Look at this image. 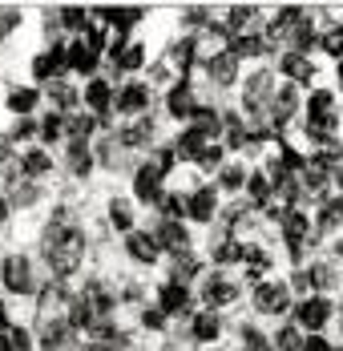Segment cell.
I'll return each instance as SVG.
<instances>
[{
	"label": "cell",
	"mask_w": 343,
	"mask_h": 351,
	"mask_svg": "<svg viewBox=\"0 0 343 351\" xmlns=\"http://www.w3.org/2000/svg\"><path fill=\"white\" fill-rule=\"evenodd\" d=\"M40 287H45V271H40V258L33 254V246L0 243V295H8L21 307V315H29Z\"/></svg>",
	"instance_id": "cell-1"
},
{
	"label": "cell",
	"mask_w": 343,
	"mask_h": 351,
	"mask_svg": "<svg viewBox=\"0 0 343 351\" xmlns=\"http://www.w3.org/2000/svg\"><path fill=\"white\" fill-rule=\"evenodd\" d=\"M40 109H45L40 85L25 81L21 73H4V81H0V117L4 121H21V117H36Z\"/></svg>",
	"instance_id": "cell-2"
},
{
	"label": "cell",
	"mask_w": 343,
	"mask_h": 351,
	"mask_svg": "<svg viewBox=\"0 0 343 351\" xmlns=\"http://www.w3.org/2000/svg\"><path fill=\"white\" fill-rule=\"evenodd\" d=\"M291 307H295V291H291L287 279L271 275V279L250 282V311H255V319L283 323V319L291 315Z\"/></svg>",
	"instance_id": "cell-3"
},
{
	"label": "cell",
	"mask_w": 343,
	"mask_h": 351,
	"mask_svg": "<svg viewBox=\"0 0 343 351\" xmlns=\"http://www.w3.org/2000/svg\"><path fill=\"white\" fill-rule=\"evenodd\" d=\"M242 287H246V282L235 279L230 271H214V267H210L202 279L194 282V299L202 303L206 311H218V315H222L226 307H235L242 299Z\"/></svg>",
	"instance_id": "cell-4"
},
{
	"label": "cell",
	"mask_w": 343,
	"mask_h": 351,
	"mask_svg": "<svg viewBox=\"0 0 343 351\" xmlns=\"http://www.w3.org/2000/svg\"><path fill=\"white\" fill-rule=\"evenodd\" d=\"M154 106H158V89L145 77H126L113 93V117L117 121H137V117L154 113Z\"/></svg>",
	"instance_id": "cell-5"
},
{
	"label": "cell",
	"mask_w": 343,
	"mask_h": 351,
	"mask_svg": "<svg viewBox=\"0 0 343 351\" xmlns=\"http://www.w3.org/2000/svg\"><path fill=\"white\" fill-rule=\"evenodd\" d=\"M340 319V307H335V299L331 295H303V299H295V307H291V323L303 331V335H327V327Z\"/></svg>",
	"instance_id": "cell-6"
},
{
	"label": "cell",
	"mask_w": 343,
	"mask_h": 351,
	"mask_svg": "<svg viewBox=\"0 0 343 351\" xmlns=\"http://www.w3.org/2000/svg\"><path fill=\"white\" fill-rule=\"evenodd\" d=\"M166 190H170V178L162 174L150 158H137V166L130 170V198L137 206H145V210H158Z\"/></svg>",
	"instance_id": "cell-7"
},
{
	"label": "cell",
	"mask_w": 343,
	"mask_h": 351,
	"mask_svg": "<svg viewBox=\"0 0 343 351\" xmlns=\"http://www.w3.org/2000/svg\"><path fill=\"white\" fill-rule=\"evenodd\" d=\"M57 162H61V178L69 186H89L97 178V154H93V141H69L57 149Z\"/></svg>",
	"instance_id": "cell-8"
},
{
	"label": "cell",
	"mask_w": 343,
	"mask_h": 351,
	"mask_svg": "<svg viewBox=\"0 0 343 351\" xmlns=\"http://www.w3.org/2000/svg\"><path fill=\"white\" fill-rule=\"evenodd\" d=\"M150 303L166 319H190L194 315V287L174 282V279H158L154 291H150Z\"/></svg>",
	"instance_id": "cell-9"
},
{
	"label": "cell",
	"mask_w": 343,
	"mask_h": 351,
	"mask_svg": "<svg viewBox=\"0 0 343 351\" xmlns=\"http://www.w3.org/2000/svg\"><path fill=\"white\" fill-rule=\"evenodd\" d=\"M222 214V194L214 190V182H194L186 190V222L190 226H214Z\"/></svg>",
	"instance_id": "cell-10"
},
{
	"label": "cell",
	"mask_w": 343,
	"mask_h": 351,
	"mask_svg": "<svg viewBox=\"0 0 343 351\" xmlns=\"http://www.w3.org/2000/svg\"><path fill=\"white\" fill-rule=\"evenodd\" d=\"M121 258H126L130 267H137V271H154V267L166 263L162 246L154 243V234H150V226H137V230H130V234L121 239Z\"/></svg>",
	"instance_id": "cell-11"
},
{
	"label": "cell",
	"mask_w": 343,
	"mask_h": 351,
	"mask_svg": "<svg viewBox=\"0 0 343 351\" xmlns=\"http://www.w3.org/2000/svg\"><path fill=\"white\" fill-rule=\"evenodd\" d=\"M182 335H186V343H190V348H218V343L226 339V319L218 315V311L194 307V315L186 319Z\"/></svg>",
	"instance_id": "cell-12"
},
{
	"label": "cell",
	"mask_w": 343,
	"mask_h": 351,
	"mask_svg": "<svg viewBox=\"0 0 343 351\" xmlns=\"http://www.w3.org/2000/svg\"><path fill=\"white\" fill-rule=\"evenodd\" d=\"M12 170H16L21 178H29V182H49V186H53V182L61 178V162H57L53 149H45V145H29V149L16 154Z\"/></svg>",
	"instance_id": "cell-13"
},
{
	"label": "cell",
	"mask_w": 343,
	"mask_h": 351,
	"mask_svg": "<svg viewBox=\"0 0 343 351\" xmlns=\"http://www.w3.org/2000/svg\"><path fill=\"white\" fill-rule=\"evenodd\" d=\"M113 93H117V85L109 81V77H89V81H81V109L85 113H93L97 121H105L109 130H113Z\"/></svg>",
	"instance_id": "cell-14"
},
{
	"label": "cell",
	"mask_w": 343,
	"mask_h": 351,
	"mask_svg": "<svg viewBox=\"0 0 343 351\" xmlns=\"http://www.w3.org/2000/svg\"><path fill=\"white\" fill-rule=\"evenodd\" d=\"M198 89H194V77H182V81H174L170 89L162 93V113L178 121V125H190V117H194V109H198Z\"/></svg>",
	"instance_id": "cell-15"
},
{
	"label": "cell",
	"mask_w": 343,
	"mask_h": 351,
	"mask_svg": "<svg viewBox=\"0 0 343 351\" xmlns=\"http://www.w3.org/2000/svg\"><path fill=\"white\" fill-rule=\"evenodd\" d=\"M150 234H154V243L162 246V254H166V258H170V254H186V250H194V226H190V222L154 218Z\"/></svg>",
	"instance_id": "cell-16"
},
{
	"label": "cell",
	"mask_w": 343,
	"mask_h": 351,
	"mask_svg": "<svg viewBox=\"0 0 343 351\" xmlns=\"http://www.w3.org/2000/svg\"><path fill=\"white\" fill-rule=\"evenodd\" d=\"M102 222L109 234L126 239L130 230H137V202L130 194H109L105 198V210H102Z\"/></svg>",
	"instance_id": "cell-17"
},
{
	"label": "cell",
	"mask_w": 343,
	"mask_h": 351,
	"mask_svg": "<svg viewBox=\"0 0 343 351\" xmlns=\"http://www.w3.org/2000/svg\"><path fill=\"white\" fill-rule=\"evenodd\" d=\"M202 69H206V77H210V85H214V89H235V85H242V61H235L226 49L206 53Z\"/></svg>",
	"instance_id": "cell-18"
},
{
	"label": "cell",
	"mask_w": 343,
	"mask_h": 351,
	"mask_svg": "<svg viewBox=\"0 0 343 351\" xmlns=\"http://www.w3.org/2000/svg\"><path fill=\"white\" fill-rule=\"evenodd\" d=\"M40 93H45V109H57V113H65V117H73V113L81 109V81H73V77L49 81Z\"/></svg>",
	"instance_id": "cell-19"
},
{
	"label": "cell",
	"mask_w": 343,
	"mask_h": 351,
	"mask_svg": "<svg viewBox=\"0 0 343 351\" xmlns=\"http://www.w3.org/2000/svg\"><path fill=\"white\" fill-rule=\"evenodd\" d=\"M335 113H340V93H335V89L315 85V89L303 93V121L319 125V121H327V117H335Z\"/></svg>",
	"instance_id": "cell-20"
},
{
	"label": "cell",
	"mask_w": 343,
	"mask_h": 351,
	"mask_svg": "<svg viewBox=\"0 0 343 351\" xmlns=\"http://www.w3.org/2000/svg\"><path fill=\"white\" fill-rule=\"evenodd\" d=\"M36 351H73L81 343V335L69 331L65 319H53V323H36Z\"/></svg>",
	"instance_id": "cell-21"
},
{
	"label": "cell",
	"mask_w": 343,
	"mask_h": 351,
	"mask_svg": "<svg viewBox=\"0 0 343 351\" xmlns=\"http://www.w3.org/2000/svg\"><path fill=\"white\" fill-rule=\"evenodd\" d=\"M36 145L53 149V154L65 145V113H57V109H40L36 113Z\"/></svg>",
	"instance_id": "cell-22"
},
{
	"label": "cell",
	"mask_w": 343,
	"mask_h": 351,
	"mask_svg": "<svg viewBox=\"0 0 343 351\" xmlns=\"http://www.w3.org/2000/svg\"><path fill=\"white\" fill-rule=\"evenodd\" d=\"M222 49H226L235 61H242V65H246V61H263V57L271 53V45H267L263 33H239V36H230Z\"/></svg>",
	"instance_id": "cell-23"
},
{
	"label": "cell",
	"mask_w": 343,
	"mask_h": 351,
	"mask_svg": "<svg viewBox=\"0 0 343 351\" xmlns=\"http://www.w3.org/2000/svg\"><path fill=\"white\" fill-rule=\"evenodd\" d=\"M97 73H102V57H97V53H89L81 36H73V40H69V77L89 81V77H97Z\"/></svg>",
	"instance_id": "cell-24"
},
{
	"label": "cell",
	"mask_w": 343,
	"mask_h": 351,
	"mask_svg": "<svg viewBox=\"0 0 343 351\" xmlns=\"http://www.w3.org/2000/svg\"><path fill=\"white\" fill-rule=\"evenodd\" d=\"M246 174H250V166H246V162H239V158H226V166L214 174V190L235 198V194H242V190H246Z\"/></svg>",
	"instance_id": "cell-25"
},
{
	"label": "cell",
	"mask_w": 343,
	"mask_h": 351,
	"mask_svg": "<svg viewBox=\"0 0 343 351\" xmlns=\"http://www.w3.org/2000/svg\"><path fill=\"white\" fill-rule=\"evenodd\" d=\"M57 21H61L65 40H73V36H81L89 25H93V12H89L85 4H57Z\"/></svg>",
	"instance_id": "cell-26"
},
{
	"label": "cell",
	"mask_w": 343,
	"mask_h": 351,
	"mask_svg": "<svg viewBox=\"0 0 343 351\" xmlns=\"http://www.w3.org/2000/svg\"><path fill=\"white\" fill-rule=\"evenodd\" d=\"M315 53H323V57H331V61L340 65L343 61V25H319Z\"/></svg>",
	"instance_id": "cell-27"
},
{
	"label": "cell",
	"mask_w": 343,
	"mask_h": 351,
	"mask_svg": "<svg viewBox=\"0 0 343 351\" xmlns=\"http://www.w3.org/2000/svg\"><path fill=\"white\" fill-rule=\"evenodd\" d=\"M4 138L12 141V149H29L36 145V117H21V121H4Z\"/></svg>",
	"instance_id": "cell-28"
},
{
	"label": "cell",
	"mask_w": 343,
	"mask_h": 351,
	"mask_svg": "<svg viewBox=\"0 0 343 351\" xmlns=\"http://www.w3.org/2000/svg\"><path fill=\"white\" fill-rule=\"evenodd\" d=\"M267 335H271V348L274 351H299V343H303V331H299L291 319L274 323V331H267Z\"/></svg>",
	"instance_id": "cell-29"
},
{
	"label": "cell",
	"mask_w": 343,
	"mask_h": 351,
	"mask_svg": "<svg viewBox=\"0 0 343 351\" xmlns=\"http://www.w3.org/2000/svg\"><path fill=\"white\" fill-rule=\"evenodd\" d=\"M134 327L141 331V335H166V331H170V319L162 315L154 303H145V307L137 311V323H134Z\"/></svg>",
	"instance_id": "cell-30"
},
{
	"label": "cell",
	"mask_w": 343,
	"mask_h": 351,
	"mask_svg": "<svg viewBox=\"0 0 343 351\" xmlns=\"http://www.w3.org/2000/svg\"><path fill=\"white\" fill-rule=\"evenodd\" d=\"M81 40H85V49H89V53H97V57L105 61V53H109V40H113V33H109L105 25H97V21H93V25H89V29L81 33Z\"/></svg>",
	"instance_id": "cell-31"
},
{
	"label": "cell",
	"mask_w": 343,
	"mask_h": 351,
	"mask_svg": "<svg viewBox=\"0 0 343 351\" xmlns=\"http://www.w3.org/2000/svg\"><path fill=\"white\" fill-rule=\"evenodd\" d=\"M8 343H12V351H36V331L21 319V323L8 331Z\"/></svg>",
	"instance_id": "cell-32"
},
{
	"label": "cell",
	"mask_w": 343,
	"mask_h": 351,
	"mask_svg": "<svg viewBox=\"0 0 343 351\" xmlns=\"http://www.w3.org/2000/svg\"><path fill=\"white\" fill-rule=\"evenodd\" d=\"M21 319H25V315H21V307H16L8 295H0V331H12Z\"/></svg>",
	"instance_id": "cell-33"
},
{
	"label": "cell",
	"mask_w": 343,
	"mask_h": 351,
	"mask_svg": "<svg viewBox=\"0 0 343 351\" xmlns=\"http://www.w3.org/2000/svg\"><path fill=\"white\" fill-rule=\"evenodd\" d=\"M12 226H16V214L8 206V198H4V190H0V243L12 234Z\"/></svg>",
	"instance_id": "cell-34"
},
{
	"label": "cell",
	"mask_w": 343,
	"mask_h": 351,
	"mask_svg": "<svg viewBox=\"0 0 343 351\" xmlns=\"http://www.w3.org/2000/svg\"><path fill=\"white\" fill-rule=\"evenodd\" d=\"M331 348H335L331 335H303V343H299V351H331Z\"/></svg>",
	"instance_id": "cell-35"
},
{
	"label": "cell",
	"mask_w": 343,
	"mask_h": 351,
	"mask_svg": "<svg viewBox=\"0 0 343 351\" xmlns=\"http://www.w3.org/2000/svg\"><path fill=\"white\" fill-rule=\"evenodd\" d=\"M12 162H16V149H12V141L4 138V125H0V174H4Z\"/></svg>",
	"instance_id": "cell-36"
},
{
	"label": "cell",
	"mask_w": 343,
	"mask_h": 351,
	"mask_svg": "<svg viewBox=\"0 0 343 351\" xmlns=\"http://www.w3.org/2000/svg\"><path fill=\"white\" fill-rule=\"evenodd\" d=\"M331 194H340V198H343V166L331 170Z\"/></svg>",
	"instance_id": "cell-37"
},
{
	"label": "cell",
	"mask_w": 343,
	"mask_h": 351,
	"mask_svg": "<svg viewBox=\"0 0 343 351\" xmlns=\"http://www.w3.org/2000/svg\"><path fill=\"white\" fill-rule=\"evenodd\" d=\"M335 93H343V61L335 65Z\"/></svg>",
	"instance_id": "cell-38"
},
{
	"label": "cell",
	"mask_w": 343,
	"mask_h": 351,
	"mask_svg": "<svg viewBox=\"0 0 343 351\" xmlns=\"http://www.w3.org/2000/svg\"><path fill=\"white\" fill-rule=\"evenodd\" d=\"M0 351H12V343H8V331H0Z\"/></svg>",
	"instance_id": "cell-39"
},
{
	"label": "cell",
	"mask_w": 343,
	"mask_h": 351,
	"mask_svg": "<svg viewBox=\"0 0 343 351\" xmlns=\"http://www.w3.org/2000/svg\"><path fill=\"white\" fill-rule=\"evenodd\" d=\"M340 287H343V263H340Z\"/></svg>",
	"instance_id": "cell-40"
},
{
	"label": "cell",
	"mask_w": 343,
	"mask_h": 351,
	"mask_svg": "<svg viewBox=\"0 0 343 351\" xmlns=\"http://www.w3.org/2000/svg\"><path fill=\"white\" fill-rule=\"evenodd\" d=\"M331 351H343V343H335V348H331Z\"/></svg>",
	"instance_id": "cell-41"
}]
</instances>
